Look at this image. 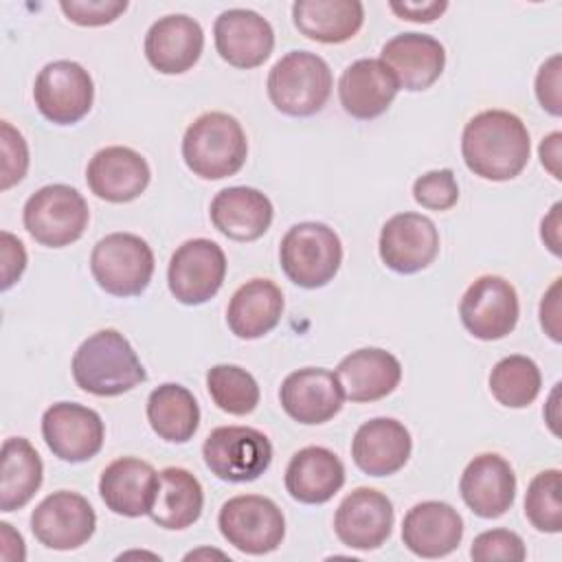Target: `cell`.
Here are the masks:
<instances>
[{
  "instance_id": "32",
  "label": "cell",
  "mask_w": 562,
  "mask_h": 562,
  "mask_svg": "<svg viewBox=\"0 0 562 562\" xmlns=\"http://www.w3.org/2000/svg\"><path fill=\"white\" fill-rule=\"evenodd\" d=\"M204 507L200 481L184 468H165L158 472V494L149 512L151 520L162 529H187Z\"/></svg>"
},
{
  "instance_id": "30",
  "label": "cell",
  "mask_w": 562,
  "mask_h": 562,
  "mask_svg": "<svg viewBox=\"0 0 562 562\" xmlns=\"http://www.w3.org/2000/svg\"><path fill=\"white\" fill-rule=\"evenodd\" d=\"M283 314V292L270 279H250L235 290L226 323L237 338L255 340L272 331Z\"/></svg>"
},
{
  "instance_id": "40",
  "label": "cell",
  "mask_w": 562,
  "mask_h": 562,
  "mask_svg": "<svg viewBox=\"0 0 562 562\" xmlns=\"http://www.w3.org/2000/svg\"><path fill=\"white\" fill-rule=\"evenodd\" d=\"M0 147H2V191L18 184L29 169V147L24 136L9 123H0Z\"/></svg>"
},
{
  "instance_id": "13",
  "label": "cell",
  "mask_w": 562,
  "mask_h": 562,
  "mask_svg": "<svg viewBox=\"0 0 562 562\" xmlns=\"http://www.w3.org/2000/svg\"><path fill=\"white\" fill-rule=\"evenodd\" d=\"M97 527L92 505L77 492L59 490L48 494L31 514V531L40 544L55 551H70L86 544Z\"/></svg>"
},
{
  "instance_id": "42",
  "label": "cell",
  "mask_w": 562,
  "mask_h": 562,
  "mask_svg": "<svg viewBox=\"0 0 562 562\" xmlns=\"http://www.w3.org/2000/svg\"><path fill=\"white\" fill-rule=\"evenodd\" d=\"M560 72H562V57L551 55L538 70L536 75V97L542 105L553 116L562 114L560 105Z\"/></svg>"
},
{
  "instance_id": "35",
  "label": "cell",
  "mask_w": 562,
  "mask_h": 562,
  "mask_svg": "<svg viewBox=\"0 0 562 562\" xmlns=\"http://www.w3.org/2000/svg\"><path fill=\"white\" fill-rule=\"evenodd\" d=\"M542 386L538 364L527 356H507L498 360L490 373V391L498 404L507 408L529 406Z\"/></svg>"
},
{
  "instance_id": "33",
  "label": "cell",
  "mask_w": 562,
  "mask_h": 562,
  "mask_svg": "<svg viewBox=\"0 0 562 562\" xmlns=\"http://www.w3.org/2000/svg\"><path fill=\"white\" fill-rule=\"evenodd\" d=\"M147 422L169 443H187L200 426V406L182 384H160L147 397Z\"/></svg>"
},
{
  "instance_id": "16",
  "label": "cell",
  "mask_w": 562,
  "mask_h": 562,
  "mask_svg": "<svg viewBox=\"0 0 562 562\" xmlns=\"http://www.w3.org/2000/svg\"><path fill=\"white\" fill-rule=\"evenodd\" d=\"M393 503L373 487H358L342 498L334 516L338 540L358 551H371L386 542L393 529Z\"/></svg>"
},
{
  "instance_id": "12",
  "label": "cell",
  "mask_w": 562,
  "mask_h": 562,
  "mask_svg": "<svg viewBox=\"0 0 562 562\" xmlns=\"http://www.w3.org/2000/svg\"><path fill=\"white\" fill-rule=\"evenodd\" d=\"M520 305L514 285L496 274L479 277L459 303L463 327L479 340H501L514 331Z\"/></svg>"
},
{
  "instance_id": "26",
  "label": "cell",
  "mask_w": 562,
  "mask_h": 562,
  "mask_svg": "<svg viewBox=\"0 0 562 562\" xmlns=\"http://www.w3.org/2000/svg\"><path fill=\"white\" fill-rule=\"evenodd\" d=\"M397 90L400 83L382 59H358L342 70L338 81L342 110L360 121L384 114Z\"/></svg>"
},
{
  "instance_id": "8",
  "label": "cell",
  "mask_w": 562,
  "mask_h": 562,
  "mask_svg": "<svg viewBox=\"0 0 562 562\" xmlns=\"http://www.w3.org/2000/svg\"><path fill=\"white\" fill-rule=\"evenodd\" d=\"M217 525L228 544L248 555L274 551L285 536V518L279 505L259 494L228 498L217 516Z\"/></svg>"
},
{
  "instance_id": "18",
  "label": "cell",
  "mask_w": 562,
  "mask_h": 562,
  "mask_svg": "<svg viewBox=\"0 0 562 562\" xmlns=\"http://www.w3.org/2000/svg\"><path fill=\"white\" fill-rule=\"evenodd\" d=\"M215 48L235 68L261 66L274 48V31L266 18L250 9L222 11L213 26Z\"/></svg>"
},
{
  "instance_id": "9",
  "label": "cell",
  "mask_w": 562,
  "mask_h": 562,
  "mask_svg": "<svg viewBox=\"0 0 562 562\" xmlns=\"http://www.w3.org/2000/svg\"><path fill=\"white\" fill-rule=\"evenodd\" d=\"M202 457L211 474L228 483L259 479L272 461L270 439L250 426H220L204 439Z\"/></svg>"
},
{
  "instance_id": "1",
  "label": "cell",
  "mask_w": 562,
  "mask_h": 562,
  "mask_svg": "<svg viewBox=\"0 0 562 562\" xmlns=\"http://www.w3.org/2000/svg\"><path fill=\"white\" fill-rule=\"evenodd\" d=\"M461 154L474 176L505 182L516 178L529 162V132L514 112L485 110L465 123Z\"/></svg>"
},
{
  "instance_id": "22",
  "label": "cell",
  "mask_w": 562,
  "mask_h": 562,
  "mask_svg": "<svg viewBox=\"0 0 562 562\" xmlns=\"http://www.w3.org/2000/svg\"><path fill=\"white\" fill-rule=\"evenodd\" d=\"M202 48V26L182 13L156 20L145 35V57L162 75L187 72L198 64Z\"/></svg>"
},
{
  "instance_id": "10",
  "label": "cell",
  "mask_w": 562,
  "mask_h": 562,
  "mask_svg": "<svg viewBox=\"0 0 562 562\" xmlns=\"http://www.w3.org/2000/svg\"><path fill=\"white\" fill-rule=\"evenodd\" d=\"M33 99L46 121L55 125H72L90 112L94 83L81 64L57 59L46 64L35 77Z\"/></svg>"
},
{
  "instance_id": "46",
  "label": "cell",
  "mask_w": 562,
  "mask_h": 562,
  "mask_svg": "<svg viewBox=\"0 0 562 562\" xmlns=\"http://www.w3.org/2000/svg\"><path fill=\"white\" fill-rule=\"evenodd\" d=\"M560 145H562V134L560 132H551L549 136H544L542 138V143H540V147H538V151H540V162H542V167L555 178V180H560L562 178V171H560Z\"/></svg>"
},
{
  "instance_id": "23",
  "label": "cell",
  "mask_w": 562,
  "mask_h": 562,
  "mask_svg": "<svg viewBox=\"0 0 562 562\" xmlns=\"http://www.w3.org/2000/svg\"><path fill=\"white\" fill-rule=\"evenodd\" d=\"M413 439L408 428L393 417L364 422L351 441L353 463L369 476H389L402 470L411 457Z\"/></svg>"
},
{
  "instance_id": "44",
  "label": "cell",
  "mask_w": 562,
  "mask_h": 562,
  "mask_svg": "<svg viewBox=\"0 0 562 562\" xmlns=\"http://www.w3.org/2000/svg\"><path fill=\"white\" fill-rule=\"evenodd\" d=\"M389 9L402 18V20H408V22H432L437 20L446 9H448V2L446 0H428V2H389Z\"/></svg>"
},
{
  "instance_id": "24",
  "label": "cell",
  "mask_w": 562,
  "mask_h": 562,
  "mask_svg": "<svg viewBox=\"0 0 562 562\" xmlns=\"http://www.w3.org/2000/svg\"><path fill=\"white\" fill-rule=\"evenodd\" d=\"M463 538V518L441 501H424L411 507L402 520V542L419 558H443Z\"/></svg>"
},
{
  "instance_id": "11",
  "label": "cell",
  "mask_w": 562,
  "mask_h": 562,
  "mask_svg": "<svg viewBox=\"0 0 562 562\" xmlns=\"http://www.w3.org/2000/svg\"><path fill=\"white\" fill-rule=\"evenodd\" d=\"M226 277L224 250L204 237H195L176 248L169 259V292L182 305H202L213 299Z\"/></svg>"
},
{
  "instance_id": "19",
  "label": "cell",
  "mask_w": 562,
  "mask_h": 562,
  "mask_svg": "<svg viewBox=\"0 0 562 562\" xmlns=\"http://www.w3.org/2000/svg\"><path fill=\"white\" fill-rule=\"evenodd\" d=\"M151 171L147 160L132 147L112 145L99 149L86 169L90 191L114 204L136 200L149 184Z\"/></svg>"
},
{
  "instance_id": "7",
  "label": "cell",
  "mask_w": 562,
  "mask_h": 562,
  "mask_svg": "<svg viewBox=\"0 0 562 562\" xmlns=\"http://www.w3.org/2000/svg\"><path fill=\"white\" fill-rule=\"evenodd\" d=\"M22 220L37 244L64 248L83 235L90 211L75 187L46 184L26 200Z\"/></svg>"
},
{
  "instance_id": "17",
  "label": "cell",
  "mask_w": 562,
  "mask_h": 562,
  "mask_svg": "<svg viewBox=\"0 0 562 562\" xmlns=\"http://www.w3.org/2000/svg\"><path fill=\"white\" fill-rule=\"evenodd\" d=\"M279 400L283 411L299 424H325L340 413L345 393L336 373L321 367L292 371L281 389Z\"/></svg>"
},
{
  "instance_id": "29",
  "label": "cell",
  "mask_w": 562,
  "mask_h": 562,
  "mask_svg": "<svg viewBox=\"0 0 562 562\" xmlns=\"http://www.w3.org/2000/svg\"><path fill=\"white\" fill-rule=\"evenodd\" d=\"M345 483L342 461L323 446H307L294 452L285 468L288 494L305 505L327 503Z\"/></svg>"
},
{
  "instance_id": "39",
  "label": "cell",
  "mask_w": 562,
  "mask_h": 562,
  "mask_svg": "<svg viewBox=\"0 0 562 562\" xmlns=\"http://www.w3.org/2000/svg\"><path fill=\"white\" fill-rule=\"evenodd\" d=\"M470 555L474 562H522L527 551L518 533L509 529H490L472 540Z\"/></svg>"
},
{
  "instance_id": "27",
  "label": "cell",
  "mask_w": 562,
  "mask_h": 562,
  "mask_svg": "<svg viewBox=\"0 0 562 562\" xmlns=\"http://www.w3.org/2000/svg\"><path fill=\"white\" fill-rule=\"evenodd\" d=\"M342 393L351 402H375L391 395L402 380L400 360L380 347H364L345 356L336 367Z\"/></svg>"
},
{
  "instance_id": "25",
  "label": "cell",
  "mask_w": 562,
  "mask_h": 562,
  "mask_svg": "<svg viewBox=\"0 0 562 562\" xmlns=\"http://www.w3.org/2000/svg\"><path fill=\"white\" fill-rule=\"evenodd\" d=\"M400 88L419 92L430 88L443 72L446 50L439 40L426 33H400L391 37L380 53Z\"/></svg>"
},
{
  "instance_id": "37",
  "label": "cell",
  "mask_w": 562,
  "mask_h": 562,
  "mask_svg": "<svg viewBox=\"0 0 562 562\" xmlns=\"http://www.w3.org/2000/svg\"><path fill=\"white\" fill-rule=\"evenodd\" d=\"M525 516L538 529L558 533L562 529L560 470L551 468L536 474L525 494Z\"/></svg>"
},
{
  "instance_id": "2",
  "label": "cell",
  "mask_w": 562,
  "mask_h": 562,
  "mask_svg": "<svg viewBox=\"0 0 562 562\" xmlns=\"http://www.w3.org/2000/svg\"><path fill=\"white\" fill-rule=\"evenodd\" d=\"M70 369L77 386L97 397L123 395L147 378L130 340L116 329L88 336L77 347Z\"/></svg>"
},
{
  "instance_id": "48",
  "label": "cell",
  "mask_w": 562,
  "mask_h": 562,
  "mask_svg": "<svg viewBox=\"0 0 562 562\" xmlns=\"http://www.w3.org/2000/svg\"><path fill=\"white\" fill-rule=\"evenodd\" d=\"M0 542H2V549H0V555L4 560H18L22 562L26 558V551H24V540L18 531L11 529L9 522H0Z\"/></svg>"
},
{
  "instance_id": "41",
  "label": "cell",
  "mask_w": 562,
  "mask_h": 562,
  "mask_svg": "<svg viewBox=\"0 0 562 562\" xmlns=\"http://www.w3.org/2000/svg\"><path fill=\"white\" fill-rule=\"evenodd\" d=\"M64 15L79 26H103L127 9V0H61Z\"/></svg>"
},
{
  "instance_id": "3",
  "label": "cell",
  "mask_w": 562,
  "mask_h": 562,
  "mask_svg": "<svg viewBox=\"0 0 562 562\" xmlns=\"http://www.w3.org/2000/svg\"><path fill=\"white\" fill-rule=\"evenodd\" d=\"M248 156V140L239 121L226 112H204L184 132L182 158L204 180L235 176Z\"/></svg>"
},
{
  "instance_id": "43",
  "label": "cell",
  "mask_w": 562,
  "mask_h": 562,
  "mask_svg": "<svg viewBox=\"0 0 562 562\" xmlns=\"http://www.w3.org/2000/svg\"><path fill=\"white\" fill-rule=\"evenodd\" d=\"M2 290H9L26 268V250L24 244L11 233L2 231Z\"/></svg>"
},
{
  "instance_id": "20",
  "label": "cell",
  "mask_w": 562,
  "mask_h": 562,
  "mask_svg": "<svg viewBox=\"0 0 562 562\" xmlns=\"http://www.w3.org/2000/svg\"><path fill=\"white\" fill-rule=\"evenodd\" d=\"M459 492L476 516L498 518L514 505L516 474L501 454L483 452L465 465Z\"/></svg>"
},
{
  "instance_id": "15",
  "label": "cell",
  "mask_w": 562,
  "mask_h": 562,
  "mask_svg": "<svg viewBox=\"0 0 562 562\" xmlns=\"http://www.w3.org/2000/svg\"><path fill=\"white\" fill-rule=\"evenodd\" d=\"M380 259L400 274H415L428 268L439 255V231L422 213H397L380 231Z\"/></svg>"
},
{
  "instance_id": "28",
  "label": "cell",
  "mask_w": 562,
  "mask_h": 562,
  "mask_svg": "<svg viewBox=\"0 0 562 562\" xmlns=\"http://www.w3.org/2000/svg\"><path fill=\"white\" fill-rule=\"evenodd\" d=\"M213 226L235 241H255L272 224V202L252 187H228L211 200Z\"/></svg>"
},
{
  "instance_id": "5",
  "label": "cell",
  "mask_w": 562,
  "mask_h": 562,
  "mask_svg": "<svg viewBox=\"0 0 562 562\" xmlns=\"http://www.w3.org/2000/svg\"><path fill=\"white\" fill-rule=\"evenodd\" d=\"M279 261L292 283L316 290L336 277L342 263V244L327 224L301 222L283 235Z\"/></svg>"
},
{
  "instance_id": "45",
  "label": "cell",
  "mask_w": 562,
  "mask_h": 562,
  "mask_svg": "<svg viewBox=\"0 0 562 562\" xmlns=\"http://www.w3.org/2000/svg\"><path fill=\"white\" fill-rule=\"evenodd\" d=\"M560 281L562 279H555L540 301V325L549 334V338L555 342L562 340V334H560Z\"/></svg>"
},
{
  "instance_id": "6",
  "label": "cell",
  "mask_w": 562,
  "mask_h": 562,
  "mask_svg": "<svg viewBox=\"0 0 562 562\" xmlns=\"http://www.w3.org/2000/svg\"><path fill=\"white\" fill-rule=\"evenodd\" d=\"M90 272L112 296H136L147 290L154 274V252L134 233H110L90 255Z\"/></svg>"
},
{
  "instance_id": "38",
  "label": "cell",
  "mask_w": 562,
  "mask_h": 562,
  "mask_svg": "<svg viewBox=\"0 0 562 562\" xmlns=\"http://www.w3.org/2000/svg\"><path fill=\"white\" fill-rule=\"evenodd\" d=\"M413 198L430 211H448L459 200V184L452 169H435L413 182Z\"/></svg>"
},
{
  "instance_id": "21",
  "label": "cell",
  "mask_w": 562,
  "mask_h": 562,
  "mask_svg": "<svg viewBox=\"0 0 562 562\" xmlns=\"http://www.w3.org/2000/svg\"><path fill=\"white\" fill-rule=\"evenodd\" d=\"M99 494L105 507L119 516H145L158 494V472L143 459L121 457L101 472Z\"/></svg>"
},
{
  "instance_id": "47",
  "label": "cell",
  "mask_w": 562,
  "mask_h": 562,
  "mask_svg": "<svg viewBox=\"0 0 562 562\" xmlns=\"http://www.w3.org/2000/svg\"><path fill=\"white\" fill-rule=\"evenodd\" d=\"M560 211H562V204L555 202V204L551 206L549 215H547V217L542 220V224H540V237H542L544 246H547L555 257L562 255V248H560V226H562V222H560Z\"/></svg>"
},
{
  "instance_id": "31",
  "label": "cell",
  "mask_w": 562,
  "mask_h": 562,
  "mask_svg": "<svg viewBox=\"0 0 562 562\" xmlns=\"http://www.w3.org/2000/svg\"><path fill=\"white\" fill-rule=\"evenodd\" d=\"M292 18L305 37L321 44H342L360 31L364 7L358 0H296Z\"/></svg>"
},
{
  "instance_id": "4",
  "label": "cell",
  "mask_w": 562,
  "mask_h": 562,
  "mask_svg": "<svg viewBox=\"0 0 562 562\" xmlns=\"http://www.w3.org/2000/svg\"><path fill=\"white\" fill-rule=\"evenodd\" d=\"M327 61L310 50L285 53L268 72V97L288 116H312L331 94Z\"/></svg>"
},
{
  "instance_id": "14",
  "label": "cell",
  "mask_w": 562,
  "mask_h": 562,
  "mask_svg": "<svg viewBox=\"0 0 562 562\" xmlns=\"http://www.w3.org/2000/svg\"><path fill=\"white\" fill-rule=\"evenodd\" d=\"M42 437L57 459L83 463L101 450L105 428L97 411L75 402H57L42 415Z\"/></svg>"
},
{
  "instance_id": "34",
  "label": "cell",
  "mask_w": 562,
  "mask_h": 562,
  "mask_svg": "<svg viewBox=\"0 0 562 562\" xmlns=\"http://www.w3.org/2000/svg\"><path fill=\"white\" fill-rule=\"evenodd\" d=\"M44 465L37 450L24 437H9L2 443L0 465V509L24 507L42 485Z\"/></svg>"
},
{
  "instance_id": "36",
  "label": "cell",
  "mask_w": 562,
  "mask_h": 562,
  "mask_svg": "<svg viewBox=\"0 0 562 562\" xmlns=\"http://www.w3.org/2000/svg\"><path fill=\"white\" fill-rule=\"evenodd\" d=\"M206 389L215 406L228 415H248L259 404L257 380L237 364H215L206 371Z\"/></svg>"
}]
</instances>
